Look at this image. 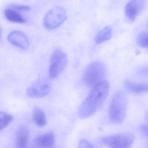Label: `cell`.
Masks as SVG:
<instances>
[{
  "label": "cell",
  "instance_id": "1",
  "mask_svg": "<svg viewBox=\"0 0 148 148\" xmlns=\"http://www.w3.org/2000/svg\"><path fill=\"white\" fill-rule=\"evenodd\" d=\"M109 91V83L106 80L92 86L88 97L79 109V116L80 118L85 119L95 114L104 103Z\"/></svg>",
  "mask_w": 148,
  "mask_h": 148
},
{
  "label": "cell",
  "instance_id": "2",
  "mask_svg": "<svg viewBox=\"0 0 148 148\" xmlns=\"http://www.w3.org/2000/svg\"><path fill=\"white\" fill-rule=\"evenodd\" d=\"M127 107V99L124 92L119 91L112 99L109 110L110 120L114 123H121L125 118Z\"/></svg>",
  "mask_w": 148,
  "mask_h": 148
},
{
  "label": "cell",
  "instance_id": "3",
  "mask_svg": "<svg viewBox=\"0 0 148 148\" xmlns=\"http://www.w3.org/2000/svg\"><path fill=\"white\" fill-rule=\"evenodd\" d=\"M106 73L105 65L100 61L91 63L87 67L83 75V82L88 86H93L104 80Z\"/></svg>",
  "mask_w": 148,
  "mask_h": 148
},
{
  "label": "cell",
  "instance_id": "4",
  "mask_svg": "<svg viewBox=\"0 0 148 148\" xmlns=\"http://www.w3.org/2000/svg\"><path fill=\"white\" fill-rule=\"evenodd\" d=\"M67 18V13L64 8L55 6L50 9L46 14L44 20L45 27L53 30L61 26Z\"/></svg>",
  "mask_w": 148,
  "mask_h": 148
},
{
  "label": "cell",
  "instance_id": "5",
  "mask_svg": "<svg viewBox=\"0 0 148 148\" xmlns=\"http://www.w3.org/2000/svg\"><path fill=\"white\" fill-rule=\"evenodd\" d=\"M68 59L66 53L60 49L55 50L51 58L49 74L50 77H58L66 66Z\"/></svg>",
  "mask_w": 148,
  "mask_h": 148
},
{
  "label": "cell",
  "instance_id": "6",
  "mask_svg": "<svg viewBox=\"0 0 148 148\" xmlns=\"http://www.w3.org/2000/svg\"><path fill=\"white\" fill-rule=\"evenodd\" d=\"M134 140L132 134L125 133L105 137L101 142L105 145L111 148H128L132 145Z\"/></svg>",
  "mask_w": 148,
  "mask_h": 148
},
{
  "label": "cell",
  "instance_id": "7",
  "mask_svg": "<svg viewBox=\"0 0 148 148\" xmlns=\"http://www.w3.org/2000/svg\"><path fill=\"white\" fill-rule=\"evenodd\" d=\"M145 6V0H130L125 8V14L130 22L135 21L138 15L143 11Z\"/></svg>",
  "mask_w": 148,
  "mask_h": 148
},
{
  "label": "cell",
  "instance_id": "8",
  "mask_svg": "<svg viewBox=\"0 0 148 148\" xmlns=\"http://www.w3.org/2000/svg\"><path fill=\"white\" fill-rule=\"evenodd\" d=\"M51 90V86L47 82L40 80L27 88L26 94L30 97H42L48 95Z\"/></svg>",
  "mask_w": 148,
  "mask_h": 148
},
{
  "label": "cell",
  "instance_id": "9",
  "mask_svg": "<svg viewBox=\"0 0 148 148\" xmlns=\"http://www.w3.org/2000/svg\"><path fill=\"white\" fill-rule=\"evenodd\" d=\"M9 42L17 47L26 49L29 46V40L24 33L20 31H13L9 34L8 37Z\"/></svg>",
  "mask_w": 148,
  "mask_h": 148
},
{
  "label": "cell",
  "instance_id": "10",
  "mask_svg": "<svg viewBox=\"0 0 148 148\" xmlns=\"http://www.w3.org/2000/svg\"><path fill=\"white\" fill-rule=\"evenodd\" d=\"M55 141L54 134L51 132L38 136L34 139V143L36 147L51 148L54 146Z\"/></svg>",
  "mask_w": 148,
  "mask_h": 148
},
{
  "label": "cell",
  "instance_id": "11",
  "mask_svg": "<svg viewBox=\"0 0 148 148\" xmlns=\"http://www.w3.org/2000/svg\"><path fill=\"white\" fill-rule=\"evenodd\" d=\"M30 136V131L25 125H21L18 128L16 133V145L18 148L27 147Z\"/></svg>",
  "mask_w": 148,
  "mask_h": 148
},
{
  "label": "cell",
  "instance_id": "12",
  "mask_svg": "<svg viewBox=\"0 0 148 148\" xmlns=\"http://www.w3.org/2000/svg\"><path fill=\"white\" fill-rule=\"evenodd\" d=\"M124 86L129 90L135 93H143L148 92V84H147L134 83L127 80L125 81Z\"/></svg>",
  "mask_w": 148,
  "mask_h": 148
},
{
  "label": "cell",
  "instance_id": "13",
  "mask_svg": "<svg viewBox=\"0 0 148 148\" xmlns=\"http://www.w3.org/2000/svg\"><path fill=\"white\" fill-rule=\"evenodd\" d=\"M112 36V28L107 26L100 30L95 38V43L98 45L102 44L110 39Z\"/></svg>",
  "mask_w": 148,
  "mask_h": 148
},
{
  "label": "cell",
  "instance_id": "14",
  "mask_svg": "<svg viewBox=\"0 0 148 148\" xmlns=\"http://www.w3.org/2000/svg\"><path fill=\"white\" fill-rule=\"evenodd\" d=\"M5 15L7 19L11 22L19 24H22L26 22V20L22 16L12 8H7L5 11Z\"/></svg>",
  "mask_w": 148,
  "mask_h": 148
},
{
  "label": "cell",
  "instance_id": "15",
  "mask_svg": "<svg viewBox=\"0 0 148 148\" xmlns=\"http://www.w3.org/2000/svg\"><path fill=\"white\" fill-rule=\"evenodd\" d=\"M33 119L38 126L43 127L47 124L46 117L44 112L40 108L36 107L33 111Z\"/></svg>",
  "mask_w": 148,
  "mask_h": 148
},
{
  "label": "cell",
  "instance_id": "16",
  "mask_svg": "<svg viewBox=\"0 0 148 148\" xmlns=\"http://www.w3.org/2000/svg\"><path fill=\"white\" fill-rule=\"evenodd\" d=\"M12 115L5 112H0V130H2L5 128L13 120Z\"/></svg>",
  "mask_w": 148,
  "mask_h": 148
},
{
  "label": "cell",
  "instance_id": "17",
  "mask_svg": "<svg viewBox=\"0 0 148 148\" xmlns=\"http://www.w3.org/2000/svg\"><path fill=\"white\" fill-rule=\"evenodd\" d=\"M137 40L138 45L141 47L148 48V32H143L139 34Z\"/></svg>",
  "mask_w": 148,
  "mask_h": 148
},
{
  "label": "cell",
  "instance_id": "18",
  "mask_svg": "<svg viewBox=\"0 0 148 148\" xmlns=\"http://www.w3.org/2000/svg\"><path fill=\"white\" fill-rule=\"evenodd\" d=\"M9 8L19 11H28L30 10V8L28 6L18 5V4H13L11 5Z\"/></svg>",
  "mask_w": 148,
  "mask_h": 148
},
{
  "label": "cell",
  "instance_id": "19",
  "mask_svg": "<svg viewBox=\"0 0 148 148\" xmlns=\"http://www.w3.org/2000/svg\"><path fill=\"white\" fill-rule=\"evenodd\" d=\"M79 148H93L92 144L90 143L86 140V139H81L79 141Z\"/></svg>",
  "mask_w": 148,
  "mask_h": 148
},
{
  "label": "cell",
  "instance_id": "20",
  "mask_svg": "<svg viewBox=\"0 0 148 148\" xmlns=\"http://www.w3.org/2000/svg\"><path fill=\"white\" fill-rule=\"evenodd\" d=\"M140 130L145 135L148 136V125H142L140 127Z\"/></svg>",
  "mask_w": 148,
  "mask_h": 148
},
{
  "label": "cell",
  "instance_id": "21",
  "mask_svg": "<svg viewBox=\"0 0 148 148\" xmlns=\"http://www.w3.org/2000/svg\"><path fill=\"white\" fill-rule=\"evenodd\" d=\"M145 118H146V120L148 121V111H147L145 114Z\"/></svg>",
  "mask_w": 148,
  "mask_h": 148
},
{
  "label": "cell",
  "instance_id": "22",
  "mask_svg": "<svg viewBox=\"0 0 148 148\" xmlns=\"http://www.w3.org/2000/svg\"></svg>",
  "mask_w": 148,
  "mask_h": 148
}]
</instances>
